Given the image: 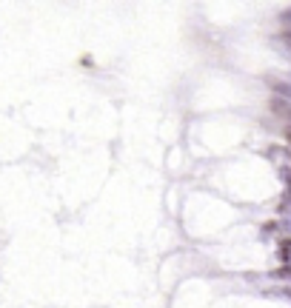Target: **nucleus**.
Segmentation results:
<instances>
[{
	"label": "nucleus",
	"instance_id": "obj_1",
	"mask_svg": "<svg viewBox=\"0 0 291 308\" xmlns=\"http://www.w3.org/2000/svg\"><path fill=\"white\" fill-rule=\"evenodd\" d=\"M280 254H283V260H289V257H291V243H289V246H283V251H280Z\"/></svg>",
	"mask_w": 291,
	"mask_h": 308
},
{
	"label": "nucleus",
	"instance_id": "obj_2",
	"mask_svg": "<svg viewBox=\"0 0 291 308\" xmlns=\"http://www.w3.org/2000/svg\"><path fill=\"white\" fill-rule=\"evenodd\" d=\"M289 143H291V128H289Z\"/></svg>",
	"mask_w": 291,
	"mask_h": 308
}]
</instances>
